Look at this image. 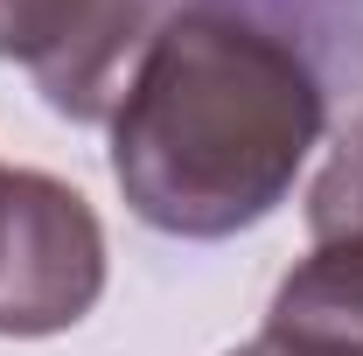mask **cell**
<instances>
[{"label": "cell", "mask_w": 363, "mask_h": 356, "mask_svg": "<svg viewBox=\"0 0 363 356\" xmlns=\"http://www.w3.org/2000/svg\"><path fill=\"white\" fill-rule=\"evenodd\" d=\"M328 91L308 49L266 14L175 0L112 91V182L168 238H238L266 223L321 147Z\"/></svg>", "instance_id": "obj_1"}, {"label": "cell", "mask_w": 363, "mask_h": 356, "mask_svg": "<svg viewBox=\"0 0 363 356\" xmlns=\"http://www.w3.org/2000/svg\"><path fill=\"white\" fill-rule=\"evenodd\" d=\"M105 294V223L70 182L0 168V335H63Z\"/></svg>", "instance_id": "obj_2"}, {"label": "cell", "mask_w": 363, "mask_h": 356, "mask_svg": "<svg viewBox=\"0 0 363 356\" xmlns=\"http://www.w3.org/2000/svg\"><path fill=\"white\" fill-rule=\"evenodd\" d=\"M168 7L175 0H0V63H28L63 119H105Z\"/></svg>", "instance_id": "obj_3"}, {"label": "cell", "mask_w": 363, "mask_h": 356, "mask_svg": "<svg viewBox=\"0 0 363 356\" xmlns=\"http://www.w3.org/2000/svg\"><path fill=\"white\" fill-rule=\"evenodd\" d=\"M259 335L286 356H363V238L315 245L279 279Z\"/></svg>", "instance_id": "obj_4"}, {"label": "cell", "mask_w": 363, "mask_h": 356, "mask_svg": "<svg viewBox=\"0 0 363 356\" xmlns=\"http://www.w3.org/2000/svg\"><path fill=\"white\" fill-rule=\"evenodd\" d=\"M308 230H315V245H350V238H363V112L350 119V133L335 140L328 168L308 189Z\"/></svg>", "instance_id": "obj_5"}, {"label": "cell", "mask_w": 363, "mask_h": 356, "mask_svg": "<svg viewBox=\"0 0 363 356\" xmlns=\"http://www.w3.org/2000/svg\"><path fill=\"white\" fill-rule=\"evenodd\" d=\"M230 356H286V350H279L272 335H252V343H238V350H230Z\"/></svg>", "instance_id": "obj_6"}, {"label": "cell", "mask_w": 363, "mask_h": 356, "mask_svg": "<svg viewBox=\"0 0 363 356\" xmlns=\"http://www.w3.org/2000/svg\"><path fill=\"white\" fill-rule=\"evenodd\" d=\"M224 7H245V14H259V7H294V0H224Z\"/></svg>", "instance_id": "obj_7"}]
</instances>
